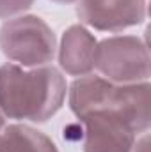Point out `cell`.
<instances>
[{
	"label": "cell",
	"instance_id": "cell-4",
	"mask_svg": "<svg viewBox=\"0 0 151 152\" xmlns=\"http://www.w3.org/2000/svg\"><path fill=\"white\" fill-rule=\"evenodd\" d=\"M94 67L117 85L142 83L150 80L148 44L137 36H114L98 42Z\"/></svg>",
	"mask_w": 151,
	"mask_h": 152
},
{
	"label": "cell",
	"instance_id": "cell-3",
	"mask_svg": "<svg viewBox=\"0 0 151 152\" xmlns=\"http://www.w3.org/2000/svg\"><path fill=\"white\" fill-rule=\"evenodd\" d=\"M0 50L21 67L48 66L57 51V39L50 25L36 14L7 20L0 28Z\"/></svg>",
	"mask_w": 151,
	"mask_h": 152
},
{
	"label": "cell",
	"instance_id": "cell-8",
	"mask_svg": "<svg viewBox=\"0 0 151 152\" xmlns=\"http://www.w3.org/2000/svg\"><path fill=\"white\" fill-rule=\"evenodd\" d=\"M0 152H59L50 136L27 124H11L0 134Z\"/></svg>",
	"mask_w": 151,
	"mask_h": 152
},
{
	"label": "cell",
	"instance_id": "cell-11",
	"mask_svg": "<svg viewBox=\"0 0 151 152\" xmlns=\"http://www.w3.org/2000/svg\"><path fill=\"white\" fill-rule=\"evenodd\" d=\"M52 2H55V4H62V5H70V4H75L78 0H52Z\"/></svg>",
	"mask_w": 151,
	"mask_h": 152
},
{
	"label": "cell",
	"instance_id": "cell-9",
	"mask_svg": "<svg viewBox=\"0 0 151 152\" xmlns=\"http://www.w3.org/2000/svg\"><path fill=\"white\" fill-rule=\"evenodd\" d=\"M36 0H0V20H11L29 11Z\"/></svg>",
	"mask_w": 151,
	"mask_h": 152
},
{
	"label": "cell",
	"instance_id": "cell-1",
	"mask_svg": "<svg viewBox=\"0 0 151 152\" xmlns=\"http://www.w3.org/2000/svg\"><path fill=\"white\" fill-rule=\"evenodd\" d=\"M68 83L53 66L25 69L0 66V112L14 120L43 124L57 113L66 99Z\"/></svg>",
	"mask_w": 151,
	"mask_h": 152
},
{
	"label": "cell",
	"instance_id": "cell-10",
	"mask_svg": "<svg viewBox=\"0 0 151 152\" xmlns=\"http://www.w3.org/2000/svg\"><path fill=\"white\" fill-rule=\"evenodd\" d=\"M132 152H150V134L148 133H142V136L139 140H135Z\"/></svg>",
	"mask_w": 151,
	"mask_h": 152
},
{
	"label": "cell",
	"instance_id": "cell-7",
	"mask_svg": "<svg viewBox=\"0 0 151 152\" xmlns=\"http://www.w3.org/2000/svg\"><path fill=\"white\" fill-rule=\"evenodd\" d=\"M96 37L84 27L71 25L64 30L59 46V66L70 76H85L94 69Z\"/></svg>",
	"mask_w": 151,
	"mask_h": 152
},
{
	"label": "cell",
	"instance_id": "cell-5",
	"mask_svg": "<svg viewBox=\"0 0 151 152\" xmlns=\"http://www.w3.org/2000/svg\"><path fill=\"white\" fill-rule=\"evenodd\" d=\"M82 124L84 152H132L137 133L119 115L93 112L78 117Z\"/></svg>",
	"mask_w": 151,
	"mask_h": 152
},
{
	"label": "cell",
	"instance_id": "cell-12",
	"mask_svg": "<svg viewBox=\"0 0 151 152\" xmlns=\"http://www.w3.org/2000/svg\"><path fill=\"white\" fill-rule=\"evenodd\" d=\"M4 126H5V118H4V113L0 112V131L4 129Z\"/></svg>",
	"mask_w": 151,
	"mask_h": 152
},
{
	"label": "cell",
	"instance_id": "cell-6",
	"mask_svg": "<svg viewBox=\"0 0 151 152\" xmlns=\"http://www.w3.org/2000/svg\"><path fill=\"white\" fill-rule=\"evenodd\" d=\"M78 20L100 32H123L146 20V0H78Z\"/></svg>",
	"mask_w": 151,
	"mask_h": 152
},
{
	"label": "cell",
	"instance_id": "cell-2",
	"mask_svg": "<svg viewBox=\"0 0 151 152\" xmlns=\"http://www.w3.org/2000/svg\"><path fill=\"white\" fill-rule=\"evenodd\" d=\"M150 81L117 85L103 76L85 75L70 87V110L76 118L93 112H110L142 134L150 129Z\"/></svg>",
	"mask_w": 151,
	"mask_h": 152
}]
</instances>
